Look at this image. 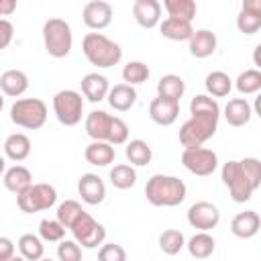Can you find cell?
<instances>
[{"label":"cell","instance_id":"4dcf8cb0","mask_svg":"<svg viewBox=\"0 0 261 261\" xmlns=\"http://www.w3.org/2000/svg\"><path fill=\"white\" fill-rule=\"evenodd\" d=\"M110 184L116 190H130L137 184V169L128 163H118L110 169Z\"/></svg>","mask_w":261,"mask_h":261},{"label":"cell","instance_id":"f35d334b","mask_svg":"<svg viewBox=\"0 0 261 261\" xmlns=\"http://www.w3.org/2000/svg\"><path fill=\"white\" fill-rule=\"evenodd\" d=\"M82 212H84V208H82V204H80L77 200H65V202H61V204L57 206V220H59L65 228H69Z\"/></svg>","mask_w":261,"mask_h":261},{"label":"cell","instance_id":"b9f144b4","mask_svg":"<svg viewBox=\"0 0 261 261\" xmlns=\"http://www.w3.org/2000/svg\"><path fill=\"white\" fill-rule=\"evenodd\" d=\"M98 259L100 261H124L126 251L116 243H102V247L98 251Z\"/></svg>","mask_w":261,"mask_h":261},{"label":"cell","instance_id":"ba28073f","mask_svg":"<svg viewBox=\"0 0 261 261\" xmlns=\"http://www.w3.org/2000/svg\"><path fill=\"white\" fill-rule=\"evenodd\" d=\"M57 202V190L51 184H31L20 194H16V204L20 212L35 214L53 208Z\"/></svg>","mask_w":261,"mask_h":261},{"label":"cell","instance_id":"30bf717a","mask_svg":"<svg viewBox=\"0 0 261 261\" xmlns=\"http://www.w3.org/2000/svg\"><path fill=\"white\" fill-rule=\"evenodd\" d=\"M73 239L84 249H98L106 239V228L86 210L75 218V222L69 226Z\"/></svg>","mask_w":261,"mask_h":261},{"label":"cell","instance_id":"f6af8a7d","mask_svg":"<svg viewBox=\"0 0 261 261\" xmlns=\"http://www.w3.org/2000/svg\"><path fill=\"white\" fill-rule=\"evenodd\" d=\"M241 10L249 12V14H255V16H261V0H243Z\"/></svg>","mask_w":261,"mask_h":261},{"label":"cell","instance_id":"836d02e7","mask_svg":"<svg viewBox=\"0 0 261 261\" xmlns=\"http://www.w3.org/2000/svg\"><path fill=\"white\" fill-rule=\"evenodd\" d=\"M186 247V237L177 228H167L159 234V249L165 255H177Z\"/></svg>","mask_w":261,"mask_h":261},{"label":"cell","instance_id":"9a60e30c","mask_svg":"<svg viewBox=\"0 0 261 261\" xmlns=\"http://www.w3.org/2000/svg\"><path fill=\"white\" fill-rule=\"evenodd\" d=\"M77 194H80V198L86 204L98 206L106 198V186H104V181H102L100 175H96V173H84L77 179Z\"/></svg>","mask_w":261,"mask_h":261},{"label":"cell","instance_id":"4316f807","mask_svg":"<svg viewBox=\"0 0 261 261\" xmlns=\"http://www.w3.org/2000/svg\"><path fill=\"white\" fill-rule=\"evenodd\" d=\"M186 247H188V251H190L192 257H196V259H208L214 253V249H216V241H214V237L208 230H198L186 243Z\"/></svg>","mask_w":261,"mask_h":261},{"label":"cell","instance_id":"4fadbf2b","mask_svg":"<svg viewBox=\"0 0 261 261\" xmlns=\"http://www.w3.org/2000/svg\"><path fill=\"white\" fill-rule=\"evenodd\" d=\"M114 10L106 0H90L82 10V20L90 31H102L112 22Z\"/></svg>","mask_w":261,"mask_h":261},{"label":"cell","instance_id":"5bb4252c","mask_svg":"<svg viewBox=\"0 0 261 261\" xmlns=\"http://www.w3.org/2000/svg\"><path fill=\"white\" fill-rule=\"evenodd\" d=\"M149 116L155 124H161V126L173 124L179 116V100L165 98V96L153 98L149 104Z\"/></svg>","mask_w":261,"mask_h":261},{"label":"cell","instance_id":"8d00e7d4","mask_svg":"<svg viewBox=\"0 0 261 261\" xmlns=\"http://www.w3.org/2000/svg\"><path fill=\"white\" fill-rule=\"evenodd\" d=\"M65 226L55 218V220H51V218H43L41 222H39V237L45 241V243H59L63 237H65Z\"/></svg>","mask_w":261,"mask_h":261},{"label":"cell","instance_id":"c3c4849f","mask_svg":"<svg viewBox=\"0 0 261 261\" xmlns=\"http://www.w3.org/2000/svg\"><path fill=\"white\" fill-rule=\"evenodd\" d=\"M2 108H4V98H2V94H0V112H2Z\"/></svg>","mask_w":261,"mask_h":261},{"label":"cell","instance_id":"7bdbcfd3","mask_svg":"<svg viewBox=\"0 0 261 261\" xmlns=\"http://www.w3.org/2000/svg\"><path fill=\"white\" fill-rule=\"evenodd\" d=\"M12 37H14V27L8 18H0V51L6 49L10 43H12Z\"/></svg>","mask_w":261,"mask_h":261},{"label":"cell","instance_id":"277c9868","mask_svg":"<svg viewBox=\"0 0 261 261\" xmlns=\"http://www.w3.org/2000/svg\"><path fill=\"white\" fill-rule=\"evenodd\" d=\"M43 45L51 57L55 59L67 57L73 47V33L69 22L57 16L47 18L43 24Z\"/></svg>","mask_w":261,"mask_h":261},{"label":"cell","instance_id":"7a4b0ae2","mask_svg":"<svg viewBox=\"0 0 261 261\" xmlns=\"http://www.w3.org/2000/svg\"><path fill=\"white\" fill-rule=\"evenodd\" d=\"M188 188L186 184L175 177V175H163V173H155L147 179L145 186V198L149 204L157 206V208H173L179 206L186 200Z\"/></svg>","mask_w":261,"mask_h":261},{"label":"cell","instance_id":"d4e9b609","mask_svg":"<svg viewBox=\"0 0 261 261\" xmlns=\"http://www.w3.org/2000/svg\"><path fill=\"white\" fill-rule=\"evenodd\" d=\"M2 181L4 188L12 194H20L24 188H29L33 184V173L24 167V165H12L8 169H4L2 173Z\"/></svg>","mask_w":261,"mask_h":261},{"label":"cell","instance_id":"cb8c5ba5","mask_svg":"<svg viewBox=\"0 0 261 261\" xmlns=\"http://www.w3.org/2000/svg\"><path fill=\"white\" fill-rule=\"evenodd\" d=\"M84 157L90 165H96V167H106L114 161L116 157V151H114V145H110L108 141H92L86 151H84Z\"/></svg>","mask_w":261,"mask_h":261},{"label":"cell","instance_id":"5b68a950","mask_svg":"<svg viewBox=\"0 0 261 261\" xmlns=\"http://www.w3.org/2000/svg\"><path fill=\"white\" fill-rule=\"evenodd\" d=\"M218 118L216 114H192L181 126H179V143L184 149L188 147H200L208 139H212L218 130Z\"/></svg>","mask_w":261,"mask_h":261},{"label":"cell","instance_id":"bcb514c9","mask_svg":"<svg viewBox=\"0 0 261 261\" xmlns=\"http://www.w3.org/2000/svg\"><path fill=\"white\" fill-rule=\"evenodd\" d=\"M16 10V0H0V18L14 14Z\"/></svg>","mask_w":261,"mask_h":261},{"label":"cell","instance_id":"f1b7e54d","mask_svg":"<svg viewBox=\"0 0 261 261\" xmlns=\"http://www.w3.org/2000/svg\"><path fill=\"white\" fill-rule=\"evenodd\" d=\"M206 92L212 98H226L232 90V80L228 77V73L224 71H210L204 80Z\"/></svg>","mask_w":261,"mask_h":261},{"label":"cell","instance_id":"8fae6325","mask_svg":"<svg viewBox=\"0 0 261 261\" xmlns=\"http://www.w3.org/2000/svg\"><path fill=\"white\" fill-rule=\"evenodd\" d=\"M181 165L200 177H208L218 167V155L208 147H188L181 153Z\"/></svg>","mask_w":261,"mask_h":261},{"label":"cell","instance_id":"52a82bcc","mask_svg":"<svg viewBox=\"0 0 261 261\" xmlns=\"http://www.w3.org/2000/svg\"><path fill=\"white\" fill-rule=\"evenodd\" d=\"M10 120L27 130H37L47 122V104L41 98H18L10 106Z\"/></svg>","mask_w":261,"mask_h":261},{"label":"cell","instance_id":"1f68e13d","mask_svg":"<svg viewBox=\"0 0 261 261\" xmlns=\"http://www.w3.org/2000/svg\"><path fill=\"white\" fill-rule=\"evenodd\" d=\"M18 251L24 259L29 261H39L43 255H45V247H43V239L33 234V232H27L18 239Z\"/></svg>","mask_w":261,"mask_h":261},{"label":"cell","instance_id":"603a6c76","mask_svg":"<svg viewBox=\"0 0 261 261\" xmlns=\"http://www.w3.org/2000/svg\"><path fill=\"white\" fill-rule=\"evenodd\" d=\"M106 100H108V104H110L114 110L126 112V110H130V108L135 106V102H137V90H135L130 84H116L114 88L108 90Z\"/></svg>","mask_w":261,"mask_h":261},{"label":"cell","instance_id":"ee69618b","mask_svg":"<svg viewBox=\"0 0 261 261\" xmlns=\"http://www.w3.org/2000/svg\"><path fill=\"white\" fill-rule=\"evenodd\" d=\"M14 257V243L8 237H0V261H10Z\"/></svg>","mask_w":261,"mask_h":261},{"label":"cell","instance_id":"ffe728a7","mask_svg":"<svg viewBox=\"0 0 261 261\" xmlns=\"http://www.w3.org/2000/svg\"><path fill=\"white\" fill-rule=\"evenodd\" d=\"M0 90L8 98H18L29 90V75L20 69H6L0 75Z\"/></svg>","mask_w":261,"mask_h":261},{"label":"cell","instance_id":"83f0119b","mask_svg":"<svg viewBox=\"0 0 261 261\" xmlns=\"http://www.w3.org/2000/svg\"><path fill=\"white\" fill-rule=\"evenodd\" d=\"M124 155H126V159L130 161V165H135V167H145V165H149L151 159H153V151H151L149 143L143 141V139L126 141Z\"/></svg>","mask_w":261,"mask_h":261},{"label":"cell","instance_id":"60d3db41","mask_svg":"<svg viewBox=\"0 0 261 261\" xmlns=\"http://www.w3.org/2000/svg\"><path fill=\"white\" fill-rule=\"evenodd\" d=\"M237 29L243 35H255L261 29V16H255V14H249V12L241 10L239 16H237Z\"/></svg>","mask_w":261,"mask_h":261},{"label":"cell","instance_id":"6da1fadb","mask_svg":"<svg viewBox=\"0 0 261 261\" xmlns=\"http://www.w3.org/2000/svg\"><path fill=\"white\" fill-rule=\"evenodd\" d=\"M84 126L92 141H108L114 147L128 141V124L122 118L108 114L106 110H92L86 116Z\"/></svg>","mask_w":261,"mask_h":261},{"label":"cell","instance_id":"7c38bea8","mask_svg":"<svg viewBox=\"0 0 261 261\" xmlns=\"http://www.w3.org/2000/svg\"><path fill=\"white\" fill-rule=\"evenodd\" d=\"M220 222V210L216 204L200 200L188 208V224L196 230H212Z\"/></svg>","mask_w":261,"mask_h":261},{"label":"cell","instance_id":"8992f818","mask_svg":"<svg viewBox=\"0 0 261 261\" xmlns=\"http://www.w3.org/2000/svg\"><path fill=\"white\" fill-rule=\"evenodd\" d=\"M220 177H222V184L228 188L232 202H237V204L249 202V200L253 198L255 190H257V188L253 186V181L249 179V175H247V171H245L241 159H239V161H237V159L226 161V163L222 165V169H220Z\"/></svg>","mask_w":261,"mask_h":261},{"label":"cell","instance_id":"484cf974","mask_svg":"<svg viewBox=\"0 0 261 261\" xmlns=\"http://www.w3.org/2000/svg\"><path fill=\"white\" fill-rule=\"evenodd\" d=\"M4 155L10 161H24L31 155V139L24 133H12L4 141Z\"/></svg>","mask_w":261,"mask_h":261},{"label":"cell","instance_id":"d590c367","mask_svg":"<svg viewBox=\"0 0 261 261\" xmlns=\"http://www.w3.org/2000/svg\"><path fill=\"white\" fill-rule=\"evenodd\" d=\"M149 75H151V69L143 61H128L122 67V80H124V84H130V86H137V84L147 82Z\"/></svg>","mask_w":261,"mask_h":261},{"label":"cell","instance_id":"d6986e66","mask_svg":"<svg viewBox=\"0 0 261 261\" xmlns=\"http://www.w3.org/2000/svg\"><path fill=\"white\" fill-rule=\"evenodd\" d=\"M80 86H82V96H84L86 100L94 102V104L106 100V94H108V90H110L108 80H106L102 73H98V71L86 73V75L82 77Z\"/></svg>","mask_w":261,"mask_h":261},{"label":"cell","instance_id":"e575fe53","mask_svg":"<svg viewBox=\"0 0 261 261\" xmlns=\"http://www.w3.org/2000/svg\"><path fill=\"white\" fill-rule=\"evenodd\" d=\"M165 12L169 16L175 18H184V20H192L196 16V0H163Z\"/></svg>","mask_w":261,"mask_h":261},{"label":"cell","instance_id":"f546056e","mask_svg":"<svg viewBox=\"0 0 261 261\" xmlns=\"http://www.w3.org/2000/svg\"><path fill=\"white\" fill-rule=\"evenodd\" d=\"M184 92H186V82L179 75H175V73H165L157 82V96L181 100Z\"/></svg>","mask_w":261,"mask_h":261},{"label":"cell","instance_id":"44dd1931","mask_svg":"<svg viewBox=\"0 0 261 261\" xmlns=\"http://www.w3.org/2000/svg\"><path fill=\"white\" fill-rule=\"evenodd\" d=\"M159 33L169 41H188L194 33V27H192V20L167 16L165 20H159Z\"/></svg>","mask_w":261,"mask_h":261},{"label":"cell","instance_id":"3957f363","mask_svg":"<svg viewBox=\"0 0 261 261\" xmlns=\"http://www.w3.org/2000/svg\"><path fill=\"white\" fill-rule=\"evenodd\" d=\"M82 51L86 59L96 67H112L122 59V47L102 33H88L82 39Z\"/></svg>","mask_w":261,"mask_h":261},{"label":"cell","instance_id":"ac0fdd59","mask_svg":"<svg viewBox=\"0 0 261 261\" xmlns=\"http://www.w3.org/2000/svg\"><path fill=\"white\" fill-rule=\"evenodd\" d=\"M261 228V216L255 210H245L239 212L230 220V232L237 239H253Z\"/></svg>","mask_w":261,"mask_h":261},{"label":"cell","instance_id":"2e32d148","mask_svg":"<svg viewBox=\"0 0 261 261\" xmlns=\"http://www.w3.org/2000/svg\"><path fill=\"white\" fill-rule=\"evenodd\" d=\"M216 45H218V39L210 29H198L188 39V49H190L192 57H196V59L210 57L216 51Z\"/></svg>","mask_w":261,"mask_h":261},{"label":"cell","instance_id":"ab89813d","mask_svg":"<svg viewBox=\"0 0 261 261\" xmlns=\"http://www.w3.org/2000/svg\"><path fill=\"white\" fill-rule=\"evenodd\" d=\"M57 257L59 261H80L82 259V247L77 245V241H67L61 239L57 245Z\"/></svg>","mask_w":261,"mask_h":261},{"label":"cell","instance_id":"9c48e42d","mask_svg":"<svg viewBox=\"0 0 261 261\" xmlns=\"http://www.w3.org/2000/svg\"><path fill=\"white\" fill-rule=\"evenodd\" d=\"M53 112L63 126H75L84 116V98L75 90H59L53 96Z\"/></svg>","mask_w":261,"mask_h":261},{"label":"cell","instance_id":"e0dca14e","mask_svg":"<svg viewBox=\"0 0 261 261\" xmlns=\"http://www.w3.org/2000/svg\"><path fill=\"white\" fill-rule=\"evenodd\" d=\"M133 16L139 27L155 29L161 20V4L157 0H135L133 2Z\"/></svg>","mask_w":261,"mask_h":261},{"label":"cell","instance_id":"7402d4cb","mask_svg":"<svg viewBox=\"0 0 261 261\" xmlns=\"http://www.w3.org/2000/svg\"><path fill=\"white\" fill-rule=\"evenodd\" d=\"M251 116H253V108L245 98H232L224 106V120L234 128L249 124Z\"/></svg>","mask_w":261,"mask_h":261},{"label":"cell","instance_id":"d6a6232c","mask_svg":"<svg viewBox=\"0 0 261 261\" xmlns=\"http://www.w3.org/2000/svg\"><path fill=\"white\" fill-rule=\"evenodd\" d=\"M234 88L249 96V94H257L261 90V71L257 67H251V69H245L239 73V77L234 80Z\"/></svg>","mask_w":261,"mask_h":261},{"label":"cell","instance_id":"7dc6e473","mask_svg":"<svg viewBox=\"0 0 261 261\" xmlns=\"http://www.w3.org/2000/svg\"><path fill=\"white\" fill-rule=\"evenodd\" d=\"M4 169H6V159H4L2 155H0V175L4 173Z\"/></svg>","mask_w":261,"mask_h":261},{"label":"cell","instance_id":"74e56055","mask_svg":"<svg viewBox=\"0 0 261 261\" xmlns=\"http://www.w3.org/2000/svg\"><path fill=\"white\" fill-rule=\"evenodd\" d=\"M190 114H216V116H220V106L212 96L198 94L190 102Z\"/></svg>","mask_w":261,"mask_h":261}]
</instances>
